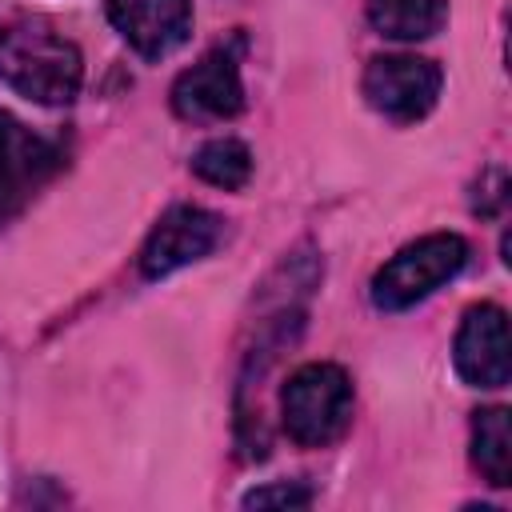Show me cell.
Wrapping results in <instances>:
<instances>
[{
  "mask_svg": "<svg viewBox=\"0 0 512 512\" xmlns=\"http://www.w3.org/2000/svg\"><path fill=\"white\" fill-rule=\"evenodd\" d=\"M280 420L292 444L324 448L352 424V380L340 364H304L284 380Z\"/></svg>",
  "mask_w": 512,
  "mask_h": 512,
  "instance_id": "2",
  "label": "cell"
},
{
  "mask_svg": "<svg viewBox=\"0 0 512 512\" xmlns=\"http://www.w3.org/2000/svg\"><path fill=\"white\" fill-rule=\"evenodd\" d=\"M220 216L196 208V204H180L172 212L160 216V224L148 232L144 248H140V272L148 280H160L200 256H208L216 244H220Z\"/></svg>",
  "mask_w": 512,
  "mask_h": 512,
  "instance_id": "7",
  "label": "cell"
},
{
  "mask_svg": "<svg viewBox=\"0 0 512 512\" xmlns=\"http://www.w3.org/2000/svg\"><path fill=\"white\" fill-rule=\"evenodd\" d=\"M112 28L144 60L172 56L192 36V0H104Z\"/></svg>",
  "mask_w": 512,
  "mask_h": 512,
  "instance_id": "8",
  "label": "cell"
},
{
  "mask_svg": "<svg viewBox=\"0 0 512 512\" xmlns=\"http://www.w3.org/2000/svg\"><path fill=\"white\" fill-rule=\"evenodd\" d=\"M440 84H444V76L432 60L412 56V52H384V56L368 60L360 92L380 116L412 124L436 108Z\"/></svg>",
  "mask_w": 512,
  "mask_h": 512,
  "instance_id": "4",
  "label": "cell"
},
{
  "mask_svg": "<svg viewBox=\"0 0 512 512\" xmlns=\"http://www.w3.org/2000/svg\"><path fill=\"white\" fill-rule=\"evenodd\" d=\"M472 464L492 488L512 484V428H508V408L492 404L472 412Z\"/></svg>",
  "mask_w": 512,
  "mask_h": 512,
  "instance_id": "10",
  "label": "cell"
},
{
  "mask_svg": "<svg viewBox=\"0 0 512 512\" xmlns=\"http://www.w3.org/2000/svg\"><path fill=\"white\" fill-rule=\"evenodd\" d=\"M172 112L192 124L232 120L244 112V84L240 60L232 48H212L192 68H184L172 84Z\"/></svg>",
  "mask_w": 512,
  "mask_h": 512,
  "instance_id": "5",
  "label": "cell"
},
{
  "mask_svg": "<svg viewBox=\"0 0 512 512\" xmlns=\"http://www.w3.org/2000/svg\"><path fill=\"white\" fill-rule=\"evenodd\" d=\"M60 144L32 132L12 112H0V220L24 208V200L60 168Z\"/></svg>",
  "mask_w": 512,
  "mask_h": 512,
  "instance_id": "6",
  "label": "cell"
},
{
  "mask_svg": "<svg viewBox=\"0 0 512 512\" xmlns=\"http://www.w3.org/2000/svg\"><path fill=\"white\" fill-rule=\"evenodd\" d=\"M312 492L304 484H264L244 492V508H308Z\"/></svg>",
  "mask_w": 512,
  "mask_h": 512,
  "instance_id": "13",
  "label": "cell"
},
{
  "mask_svg": "<svg viewBox=\"0 0 512 512\" xmlns=\"http://www.w3.org/2000/svg\"><path fill=\"white\" fill-rule=\"evenodd\" d=\"M368 20L392 40H428L448 20V0H368Z\"/></svg>",
  "mask_w": 512,
  "mask_h": 512,
  "instance_id": "11",
  "label": "cell"
},
{
  "mask_svg": "<svg viewBox=\"0 0 512 512\" xmlns=\"http://www.w3.org/2000/svg\"><path fill=\"white\" fill-rule=\"evenodd\" d=\"M0 80L36 104H68L80 92V48L40 20H24L0 32Z\"/></svg>",
  "mask_w": 512,
  "mask_h": 512,
  "instance_id": "1",
  "label": "cell"
},
{
  "mask_svg": "<svg viewBox=\"0 0 512 512\" xmlns=\"http://www.w3.org/2000/svg\"><path fill=\"white\" fill-rule=\"evenodd\" d=\"M456 372L472 388H504L512 376V356H508V316L496 304H476L464 312L456 348H452Z\"/></svg>",
  "mask_w": 512,
  "mask_h": 512,
  "instance_id": "9",
  "label": "cell"
},
{
  "mask_svg": "<svg viewBox=\"0 0 512 512\" xmlns=\"http://www.w3.org/2000/svg\"><path fill=\"white\" fill-rule=\"evenodd\" d=\"M468 260V244L456 232H432L416 244L400 248L376 276H372V304L384 312H404L448 284Z\"/></svg>",
  "mask_w": 512,
  "mask_h": 512,
  "instance_id": "3",
  "label": "cell"
},
{
  "mask_svg": "<svg viewBox=\"0 0 512 512\" xmlns=\"http://www.w3.org/2000/svg\"><path fill=\"white\" fill-rule=\"evenodd\" d=\"M192 172H196L204 184L232 192V188H244V184H248V176H252V152H248V144L236 140V136H216V140H208V144L196 148Z\"/></svg>",
  "mask_w": 512,
  "mask_h": 512,
  "instance_id": "12",
  "label": "cell"
}]
</instances>
